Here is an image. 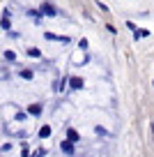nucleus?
<instances>
[{
  "mask_svg": "<svg viewBox=\"0 0 154 157\" xmlns=\"http://www.w3.org/2000/svg\"><path fill=\"white\" fill-rule=\"evenodd\" d=\"M94 132L99 134V136H108V132H106L104 127H101V125H97V127H94Z\"/></svg>",
  "mask_w": 154,
  "mask_h": 157,
  "instance_id": "nucleus-14",
  "label": "nucleus"
},
{
  "mask_svg": "<svg viewBox=\"0 0 154 157\" xmlns=\"http://www.w3.org/2000/svg\"><path fill=\"white\" fill-rule=\"evenodd\" d=\"M48 136H51V125H44L39 129V139H48Z\"/></svg>",
  "mask_w": 154,
  "mask_h": 157,
  "instance_id": "nucleus-8",
  "label": "nucleus"
},
{
  "mask_svg": "<svg viewBox=\"0 0 154 157\" xmlns=\"http://www.w3.org/2000/svg\"><path fill=\"white\" fill-rule=\"evenodd\" d=\"M28 113H30V116H39V113H42V104H30Z\"/></svg>",
  "mask_w": 154,
  "mask_h": 157,
  "instance_id": "nucleus-7",
  "label": "nucleus"
},
{
  "mask_svg": "<svg viewBox=\"0 0 154 157\" xmlns=\"http://www.w3.org/2000/svg\"><path fill=\"white\" fill-rule=\"evenodd\" d=\"M69 86H72V90H81L85 83H83L81 76H72V78H69Z\"/></svg>",
  "mask_w": 154,
  "mask_h": 157,
  "instance_id": "nucleus-4",
  "label": "nucleus"
},
{
  "mask_svg": "<svg viewBox=\"0 0 154 157\" xmlns=\"http://www.w3.org/2000/svg\"><path fill=\"white\" fill-rule=\"evenodd\" d=\"M106 30H108V33H113V35L117 33V28H115V25H111V23H106Z\"/></svg>",
  "mask_w": 154,
  "mask_h": 157,
  "instance_id": "nucleus-19",
  "label": "nucleus"
},
{
  "mask_svg": "<svg viewBox=\"0 0 154 157\" xmlns=\"http://www.w3.org/2000/svg\"><path fill=\"white\" fill-rule=\"evenodd\" d=\"M44 37H46V39H51V42H58V35H55V33H46Z\"/></svg>",
  "mask_w": 154,
  "mask_h": 157,
  "instance_id": "nucleus-15",
  "label": "nucleus"
},
{
  "mask_svg": "<svg viewBox=\"0 0 154 157\" xmlns=\"http://www.w3.org/2000/svg\"><path fill=\"white\" fill-rule=\"evenodd\" d=\"M28 56L30 58H42V51L39 49H28Z\"/></svg>",
  "mask_w": 154,
  "mask_h": 157,
  "instance_id": "nucleus-12",
  "label": "nucleus"
},
{
  "mask_svg": "<svg viewBox=\"0 0 154 157\" xmlns=\"http://www.w3.org/2000/svg\"><path fill=\"white\" fill-rule=\"evenodd\" d=\"M58 42H60V44H72V37H67V35H58Z\"/></svg>",
  "mask_w": 154,
  "mask_h": 157,
  "instance_id": "nucleus-13",
  "label": "nucleus"
},
{
  "mask_svg": "<svg viewBox=\"0 0 154 157\" xmlns=\"http://www.w3.org/2000/svg\"><path fill=\"white\" fill-rule=\"evenodd\" d=\"M60 150H62L64 155H74V152H76V146H74L72 139H64V141L60 143Z\"/></svg>",
  "mask_w": 154,
  "mask_h": 157,
  "instance_id": "nucleus-1",
  "label": "nucleus"
},
{
  "mask_svg": "<svg viewBox=\"0 0 154 157\" xmlns=\"http://www.w3.org/2000/svg\"><path fill=\"white\" fill-rule=\"evenodd\" d=\"M39 12H42V14H44V16H58V14H60V12H58V10H55V7H53V5H51V2H44V5H42V7H39Z\"/></svg>",
  "mask_w": 154,
  "mask_h": 157,
  "instance_id": "nucleus-2",
  "label": "nucleus"
},
{
  "mask_svg": "<svg viewBox=\"0 0 154 157\" xmlns=\"http://www.w3.org/2000/svg\"><path fill=\"white\" fill-rule=\"evenodd\" d=\"M78 49H81V51H87V39H81V42H78Z\"/></svg>",
  "mask_w": 154,
  "mask_h": 157,
  "instance_id": "nucleus-16",
  "label": "nucleus"
},
{
  "mask_svg": "<svg viewBox=\"0 0 154 157\" xmlns=\"http://www.w3.org/2000/svg\"><path fill=\"white\" fill-rule=\"evenodd\" d=\"M0 28L2 30H9L12 23H9V10H2V21H0Z\"/></svg>",
  "mask_w": 154,
  "mask_h": 157,
  "instance_id": "nucleus-3",
  "label": "nucleus"
},
{
  "mask_svg": "<svg viewBox=\"0 0 154 157\" xmlns=\"http://www.w3.org/2000/svg\"><path fill=\"white\" fill-rule=\"evenodd\" d=\"M147 35H149L147 30H138V28L134 30V39H140V37H147Z\"/></svg>",
  "mask_w": 154,
  "mask_h": 157,
  "instance_id": "nucleus-11",
  "label": "nucleus"
},
{
  "mask_svg": "<svg viewBox=\"0 0 154 157\" xmlns=\"http://www.w3.org/2000/svg\"><path fill=\"white\" fill-rule=\"evenodd\" d=\"M5 60H7V63H16V53L7 49V51H5Z\"/></svg>",
  "mask_w": 154,
  "mask_h": 157,
  "instance_id": "nucleus-10",
  "label": "nucleus"
},
{
  "mask_svg": "<svg viewBox=\"0 0 154 157\" xmlns=\"http://www.w3.org/2000/svg\"><path fill=\"white\" fill-rule=\"evenodd\" d=\"M28 16H30V19H32L37 25H42V16H44V14H42L39 10H28Z\"/></svg>",
  "mask_w": 154,
  "mask_h": 157,
  "instance_id": "nucleus-5",
  "label": "nucleus"
},
{
  "mask_svg": "<svg viewBox=\"0 0 154 157\" xmlns=\"http://www.w3.org/2000/svg\"><path fill=\"white\" fill-rule=\"evenodd\" d=\"M19 76H21V78H25V81H30V78H32V69H21Z\"/></svg>",
  "mask_w": 154,
  "mask_h": 157,
  "instance_id": "nucleus-9",
  "label": "nucleus"
},
{
  "mask_svg": "<svg viewBox=\"0 0 154 157\" xmlns=\"http://www.w3.org/2000/svg\"><path fill=\"white\" fill-rule=\"evenodd\" d=\"M124 25H127V28H129V30H131V33H134V30H136V28H138V25H136V23H134V21H127V23H124Z\"/></svg>",
  "mask_w": 154,
  "mask_h": 157,
  "instance_id": "nucleus-17",
  "label": "nucleus"
},
{
  "mask_svg": "<svg viewBox=\"0 0 154 157\" xmlns=\"http://www.w3.org/2000/svg\"><path fill=\"white\" fill-rule=\"evenodd\" d=\"M67 139H72L74 143H78V141H81V134H78L74 127H69V129H67Z\"/></svg>",
  "mask_w": 154,
  "mask_h": 157,
  "instance_id": "nucleus-6",
  "label": "nucleus"
},
{
  "mask_svg": "<svg viewBox=\"0 0 154 157\" xmlns=\"http://www.w3.org/2000/svg\"><path fill=\"white\" fill-rule=\"evenodd\" d=\"M97 7H99V10H101V12H108V7H106V5H104V2H101V0H97Z\"/></svg>",
  "mask_w": 154,
  "mask_h": 157,
  "instance_id": "nucleus-18",
  "label": "nucleus"
},
{
  "mask_svg": "<svg viewBox=\"0 0 154 157\" xmlns=\"http://www.w3.org/2000/svg\"><path fill=\"white\" fill-rule=\"evenodd\" d=\"M35 155H37V157H42V155H48V152L44 150V148H39V150H35Z\"/></svg>",
  "mask_w": 154,
  "mask_h": 157,
  "instance_id": "nucleus-20",
  "label": "nucleus"
}]
</instances>
